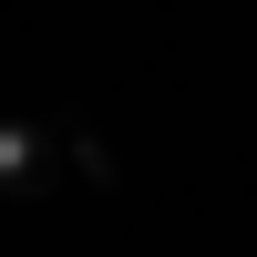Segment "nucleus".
<instances>
[{
	"label": "nucleus",
	"instance_id": "nucleus-1",
	"mask_svg": "<svg viewBox=\"0 0 257 257\" xmlns=\"http://www.w3.org/2000/svg\"><path fill=\"white\" fill-rule=\"evenodd\" d=\"M52 175H62V134L52 123H0V206H11V216H31L41 196H52Z\"/></svg>",
	"mask_w": 257,
	"mask_h": 257
}]
</instances>
